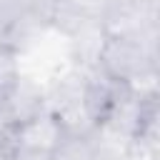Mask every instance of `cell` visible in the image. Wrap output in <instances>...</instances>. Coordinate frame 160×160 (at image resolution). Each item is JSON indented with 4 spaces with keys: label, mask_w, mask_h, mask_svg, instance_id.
Here are the masks:
<instances>
[{
    "label": "cell",
    "mask_w": 160,
    "mask_h": 160,
    "mask_svg": "<svg viewBox=\"0 0 160 160\" xmlns=\"http://www.w3.org/2000/svg\"><path fill=\"white\" fill-rule=\"evenodd\" d=\"M12 135H15V125L0 100V155H5L10 148H12Z\"/></svg>",
    "instance_id": "cell-5"
},
{
    "label": "cell",
    "mask_w": 160,
    "mask_h": 160,
    "mask_svg": "<svg viewBox=\"0 0 160 160\" xmlns=\"http://www.w3.org/2000/svg\"><path fill=\"white\" fill-rule=\"evenodd\" d=\"M95 68L112 82L130 85L140 95H158V42L128 35H105Z\"/></svg>",
    "instance_id": "cell-1"
},
{
    "label": "cell",
    "mask_w": 160,
    "mask_h": 160,
    "mask_svg": "<svg viewBox=\"0 0 160 160\" xmlns=\"http://www.w3.org/2000/svg\"><path fill=\"white\" fill-rule=\"evenodd\" d=\"M65 130L60 125V120L45 110L40 115H35L32 120L22 122L15 128V135H12V148H25V150H38V152H50L60 145Z\"/></svg>",
    "instance_id": "cell-3"
},
{
    "label": "cell",
    "mask_w": 160,
    "mask_h": 160,
    "mask_svg": "<svg viewBox=\"0 0 160 160\" xmlns=\"http://www.w3.org/2000/svg\"><path fill=\"white\" fill-rule=\"evenodd\" d=\"M0 100H2V105H5L15 128L48 110L45 108V85L35 78H30V75H22V72H20L18 82Z\"/></svg>",
    "instance_id": "cell-2"
},
{
    "label": "cell",
    "mask_w": 160,
    "mask_h": 160,
    "mask_svg": "<svg viewBox=\"0 0 160 160\" xmlns=\"http://www.w3.org/2000/svg\"><path fill=\"white\" fill-rule=\"evenodd\" d=\"M92 132H88V135L65 132L60 145L52 150V160H98V148H95Z\"/></svg>",
    "instance_id": "cell-4"
},
{
    "label": "cell",
    "mask_w": 160,
    "mask_h": 160,
    "mask_svg": "<svg viewBox=\"0 0 160 160\" xmlns=\"http://www.w3.org/2000/svg\"><path fill=\"white\" fill-rule=\"evenodd\" d=\"M2 160H52V155L38 152V150H25V148H10Z\"/></svg>",
    "instance_id": "cell-6"
}]
</instances>
